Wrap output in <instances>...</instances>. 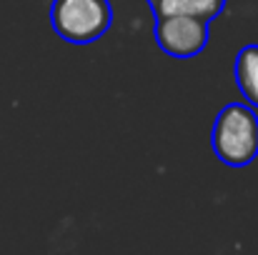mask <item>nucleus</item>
I'll return each mask as SVG.
<instances>
[{
  "instance_id": "f257e3e1",
  "label": "nucleus",
  "mask_w": 258,
  "mask_h": 255,
  "mask_svg": "<svg viewBox=\"0 0 258 255\" xmlns=\"http://www.w3.org/2000/svg\"><path fill=\"white\" fill-rule=\"evenodd\" d=\"M211 148L228 168H246L258 158V115L248 103H228L211 128Z\"/></svg>"
},
{
  "instance_id": "f03ea898",
  "label": "nucleus",
  "mask_w": 258,
  "mask_h": 255,
  "mask_svg": "<svg viewBox=\"0 0 258 255\" xmlns=\"http://www.w3.org/2000/svg\"><path fill=\"white\" fill-rule=\"evenodd\" d=\"M50 25L71 45H88L100 40L113 25L110 0H53Z\"/></svg>"
},
{
  "instance_id": "7ed1b4c3",
  "label": "nucleus",
  "mask_w": 258,
  "mask_h": 255,
  "mask_svg": "<svg viewBox=\"0 0 258 255\" xmlns=\"http://www.w3.org/2000/svg\"><path fill=\"white\" fill-rule=\"evenodd\" d=\"M211 20L190 15H156L153 40L156 45L175 60L196 58L208 45Z\"/></svg>"
},
{
  "instance_id": "20e7f679",
  "label": "nucleus",
  "mask_w": 258,
  "mask_h": 255,
  "mask_svg": "<svg viewBox=\"0 0 258 255\" xmlns=\"http://www.w3.org/2000/svg\"><path fill=\"white\" fill-rule=\"evenodd\" d=\"M233 78L243 100L258 110V43H248L236 53Z\"/></svg>"
},
{
  "instance_id": "39448f33",
  "label": "nucleus",
  "mask_w": 258,
  "mask_h": 255,
  "mask_svg": "<svg viewBox=\"0 0 258 255\" xmlns=\"http://www.w3.org/2000/svg\"><path fill=\"white\" fill-rule=\"evenodd\" d=\"M228 0H156L151 5L153 15H190L213 20L223 13Z\"/></svg>"
},
{
  "instance_id": "423d86ee",
  "label": "nucleus",
  "mask_w": 258,
  "mask_h": 255,
  "mask_svg": "<svg viewBox=\"0 0 258 255\" xmlns=\"http://www.w3.org/2000/svg\"><path fill=\"white\" fill-rule=\"evenodd\" d=\"M146 3H148V5H153V3H156V0H146Z\"/></svg>"
}]
</instances>
